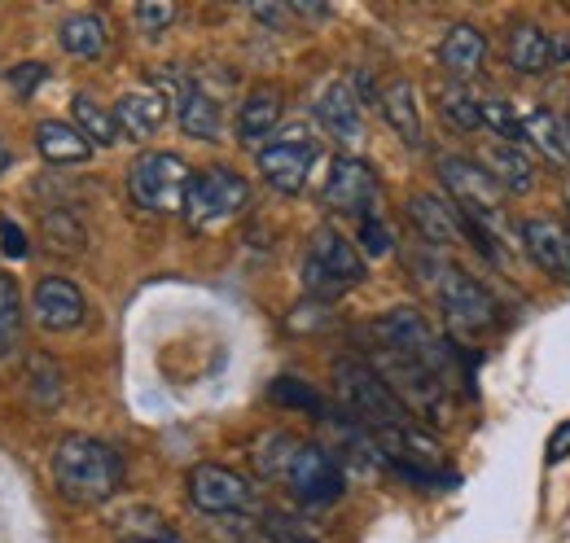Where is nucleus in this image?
I'll return each instance as SVG.
<instances>
[{"label": "nucleus", "mask_w": 570, "mask_h": 543, "mask_svg": "<svg viewBox=\"0 0 570 543\" xmlns=\"http://www.w3.org/2000/svg\"><path fill=\"white\" fill-rule=\"evenodd\" d=\"M53 477L75 504H106L124 486V456L88 434H71L53 452Z\"/></svg>", "instance_id": "f257e3e1"}, {"label": "nucleus", "mask_w": 570, "mask_h": 543, "mask_svg": "<svg viewBox=\"0 0 570 543\" xmlns=\"http://www.w3.org/2000/svg\"><path fill=\"white\" fill-rule=\"evenodd\" d=\"M334 391H338V404L347 407L368 434L413 425V412L395 399V391L377 377V368H368L360 359H338L334 364Z\"/></svg>", "instance_id": "f03ea898"}, {"label": "nucleus", "mask_w": 570, "mask_h": 543, "mask_svg": "<svg viewBox=\"0 0 570 543\" xmlns=\"http://www.w3.org/2000/svg\"><path fill=\"white\" fill-rule=\"evenodd\" d=\"M364 280V255L352 246L338 228H316L312 246H307V264H303V285L312 298H338L352 285Z\"/></svg>", "instance_id": "7ed1b4c3"}, {"label": "nucleus", "mask_w": 570, "mask_h": 543, "mask_svg": "<svg viewBox=\"0 0 570 543\" xmlns=\"http://www.w3.org/2000/svg\"><path fill=\"white\" fill-rule=\"evenodd\" d=\"M189 162L180 154H163V149H149L141 154L132 167H128V194L141 210L154 215H180L185 210V194H189Z\"/></svg>", "instance_id": "20e7f679"}, {"label": "nucleus", "mask_w": 570, "mask_h": 543, "mask_svg": "<svg viewBox=\"0 0 570 543\" xmlns=\"http://www.w3.org/2000/svg\"><path fill=\"white\" fill-rule=\"evenodd\" d=\"M377 377L395 391V399L409 407V412H422L426 421H443V412H448V386H443V377L430 364L377 346Z\"/></svg>", "instance_id": "39448f33"}, {"label": "nucleus", "mask_w": 570, "mask_h": 543, "mask_svg": "<svg viewBox=\"0 0 570 543\" xmlns=\"http://www.w3.org/2000/svg\"><path fill=\"white\" fill-rule=\"evenodd\" d=\"M434 294H439V307L443 316L465 329V334H483L488 325H497V298L488 294V285H479L474 276L448 259L434 264Z\"/></svg>", "instance_id": "423d86ee"}, {"label": "nucleus", "mask_w": 570, "mask_h": 543, "mask_svg": "<svg viewBox=\"0 0 570 543\" xmlns=\"http://www.w3.org/2000/svg\"><path fill=\"white\" fill-rule=\"evenodd\" d=\"M246 203H250V185L233 167H207V171H194L180 215L194 228H212V224L233 219Z\"/></svg>", "instance_id": "0eeeda50"}, {"label": "nucleus", "mask_w": 570, "mask_h": 543, "mask_svg": "<svg viewBox=\"0 0 570 543\" xmlns=\"http://www.w3.org/2000/svg\"><path fill=\"white\" fill-rule=\"evenodd\" d=\"M316 158H321V145L307 132L294 128V132L273 136V140L259 149V176H264L277 194H298V189L307 185Z\"/></svg>", "instance_id": "6e6552de"}, {"label": "nucleus", "mask_w": 570, "mask_h": 543, "mask_svg": "<svg viewBox=\"0 0 570 543\" xmlns=\"http://www.w3.org/2000/svg\"><path fill=\"white\" fill-rule=\"evenodd\" d=\"M189 500H194V509L207 513V517H242V513H250L255 491H250V482L237 474V470L198 465V470L189 474Z\"/></svg>", "instance_id": "1a4fd4ad"}, {"label": "nucleus", "mask_w": 570, "mask_h": 543, "mask_svg": "<svg viewBox=\"0 0 570 543\" xmlns=\"http://www.w3.org/2000/svg\"><path fill=\"white\" fill-rule=\"evenodd\" d=\"M289 491L303 500V504H334V500H343V486H347V477H343V465L325 452V447H298L294 452V461H289Z\"/></svg>", "instance_id": "9d476101"}, {"label": "nucleus", "mask_w": 570, "mask_h": 543, "mask_svg": "<svg viewBox=\"0 0 570 543\" xmlns=\"http://www.w3.org/2000/svg\"><path fill=\"white\" fill-rule=\"evenodd\" d=\"M518 233H522V250L531 255V264L544 272V276L570 285V228L567 224L553 219V215H531V219H522Z\"/></svg>", "instance_id": "9b49d317"}, {"label": "nucleus", "mask_w": 570, "mask_h": 543, "mask_svg": "<svg viewBox=\"0 0 570 543\" xmlns=\"http://www.w3.org/2000/svg\"><path fill=\"white\" fill-rule=\"evenodd\" d=\"M163 79V88L176 97V124H180V132L194 136V140H215L219 136V106H215V97L203 88V83H194V79H180L176 70H158Z\"/></svg>", "instance_id": "f8f14e48"}, {"label": "nucleus", "mask_w": 570, "mask_h": 543, "mask_svg": "<svg viewBox=\"0 0 570 543\" xmlns=\"http://www.w3.org/2000/svg\"><path fill=\"white\" fill-rule=\"evenodd\" d=\"M325 203L338 215H360L368 219L373 203H377V180L360 158H334L330 180H325Z\"/></svg>", "instance_id": "ddd939ff"}, {"label": "nucleus", "mask_w": 570, "mask_h": 543, "mask_svg": "<svg viewBox=\"0 0 570 543\" xmlns=\"http://www.w3.org/2000/svg\"><path fill=\"white\" fill-rule=\"evenodd\" d=\"M439 176H443L448 194L456 198V206H461L465 215H492V210H500V189H497V180L483 171V162L443 158V162H439Z\"/></svg>", "instance_id": "4468645a"}, {"label": "nucleus", "mask_w": 570, "mask_h": 543, "mask_svg": "<svg viewBox=\"0 0 570 543\" xmlns=\"http://www.w3.org/2000/svg\"><path fill=\"white\" fill-rule=\"evenodd\" d=\"M31 312L45 329H75L83 320V294L75 289L67 276H45L31 294Z\"/></svg>", "instance_id": "2eb2a0df"}, {"label": "nucleus", "mask_w": 570, "mask_h": 543, "mask_svg": "<svg viewBox=\"0 0 570 543\" xmlns=\"http://www.w3.org/2000/svg\"><path fill=\"white\" fill-rule=\"evenodd\" d=\"M439 62L448 67V75L456 83H470L483 62H488V36L474 27V22H452L443 31V45H439Z\"/></svg>", "instance_id": "dca6fc26"}, {"label": "nucleus", "mask_w": 570, "mask_h": 543, "mask_svg": "<svg viewBox=\"0 0 570 543\" xmlns=\"http://www.w3.org/2000/svg\"><path fill=\"white\" fill-rule=\"evenodd\" d=\"M409 219L426 237L430 246H456L465 237V215L456 203H443L434 194H413L409 198Z\"/></svg>", "instance_id": "f3484780"}, {"label": "nucleus", "mask_w": 570, "mask_h": 543, "mask_svg": "<svg viewBox=\"0 0 570 543\" xmlns=\"http://www.w3.org/2000/svg\"><path fill=\"white\" fill-rule=\"evenodd\" d=\"M316 119L325 124V132L343 145H360L364 136V110H360V97L352 92V83L334 79L321 97H316Z\"/></svg>", "instance_id": "a211bd4d"}, {"label": "nucleus", "mask_w": 570, "mask_h": 543, "mask_svg": "<svg viewBox=\"0 0 570 543\" xmlns=\"http://www.w3.org/2000/svg\"><path fill=\"white\" fill-rule=\"evenodd\" d=\"M483 171L497 180L500 194H531V189H535V167H531V158H527L518 145L497 140V136L483 145Z\"/></svg>", "instance_id": "6ab92c4d"}, {"label": "nucleus", "mask_w": 570, "mask_h": 543, "mask_svg": "<svg viewBox=\"0 0 570 543\" xmlns=\"http://www.w3.org/2000/svg\"><path fill=\"white\" fill-rule=\"evenodd\" d=\"M110 115H115V124H119L124 136L149 140V136L163 128V119H167V97L154 92V88H137V92H124Z\"/></svg>", "instance_id": "aec40b11"}, {"label": "nucleus", "mask_w": 570, "mask_h": 543, "mask_svg": "<svg viewBox=\"0 0 570 543\" xmlns=\"http://www.w3.org/2000/svg\"><path fill=\"white\" fill-rule=\"evenodd\" d=\"M277 124H282V92L277 88H255L237 110V136L250 149H264V140L273 136Z\"/></svg>", "instance_id": "412c9836"}, {"label": "nucleus", "mask_w": 570, "mask_h": 543, "mask_svg": "<svg viewBox=\"0 0 570 543\" xmlns=\"http://www.w3.org/2000/svg\"><path fill=\"white\" fill-rule=\"evenodd\" d=\"M522 140H531L549 162L558 167H570V124L558 115V110H531L522 115Z\"/></svg>", "instance_id": "4be33fe9"}, {"label": "nucleus", "mask_w": 570, "mask_h": 543, "mask_svg": "<svg viewBox=\"0 0 570 543\" xmlns=\"http://www.w3.org/2000/svg\"><path fill=\"white\" fill-rule=\"evenodd\" d=\"M58 40H62V49H67L71 58L92 62V58H101V53L110 49V27H106L101 13H71V18H62Z\"/></svg>", "instance_id": "5701e85b"}, {"label": "nucleus", "mask_w": 570, "mask_h": 543, "mask_svg": "<svg viewBox=\"0 0 570 543\" xmlns=\"http://www.w3.org/2000/svg\"><path fill=\"white\" fill-rule=\"evenodd\" d=\"M382 110H386V124L400 132L404 145H422V115H417V88L409 79H395L386 92H382Z\"/></svg>", "instance_id": "b1692460"}, {"label": "nucleus", "mask_w": 570, "mask_h": 543, "mask_svg": "<svg viewBox=\"0 0 570 543\" xmlns=\"http://www.w3.org/2000/svg\"><path fill=\"white\" fill-rule=\"evenodd\" d=\"M549 62H553L549 58V31L535 22H518L509 31V67L518 75H540V70H549Z\"/></svg>", "instance_id": "393cba45"}, {"label": "nucleus", "mask_w": 570, "mask_h": 543, "mask_svg": "<svg viewBox=\"0 0 570 543\" xmlns=\"http://www.w3.org/2000/svg\"><path fill=\"white\" fill-rule=\"evenodd\" d=\"M36 145H40V154L49 162H83L92 154V140L79 132V128H71V124H58V119H49V124L36 128Z\"/></svg>", "instance_id": "a878e982"}, {"label": "nucleus", "mask_w": 570, "mask_h": 543, "mask_svg": "<svg viewBox=\"0 0 570 543\" xmlns=\"http://www.w3.org/2000/svg\"><path fill=\"white\" fill-rule=\"evenodd\" d=\"M18 342H22V294L9 276H0V373L18 359Z\"/></svg>", "instance_id": "bb28decb"}, {"label": "nucleus", "mask_w": 570, "mask_h": 543, "mask_svg": "<svg viewBox=\"0 0 570 543\" xmlns=\"http://www.w3.org/2000/svg\"><path fill=\"white\" fill-rule=\"evenodd\" d=\"M27 391H31L36 407H58V404H62L67 377H62L58 359H49L45 351H31V359H27Z\"/></svg>", "instance_id": "cd10ccee"}, {"label": "nucleus", "mask_w": 570, "mask_h": 543, "mask_svg": "<svg viewBox=\"0 0 570 543\" xmlns=\"http://www.w3.org/2000/svg\"><path fill=\"white\" fill-rule=\"evenodd\" d=\"M439 106H443V119L456 128V132H479L483 128V110H479V97L465 88V83H452L439 92Z\"/></svg>", "instance_id": "c85d7f7f"}, {"label": "nucleus", "mask_w": 570, "mask_h": 543, "mask_svg": "<svg viewBox=\"0 0 570 543\" xmlns=\"http://www.w3.org/2000/svg\"><path fill=\"white\" fill-rule=\"evenodd\" d=\"M45 237H49V246H53L58 255H79V250L88 246L83 224L75 219V210H62V206L45 210Z\"/></svg>", "instance_id": "c756f323"}, {"label": "nucleus", "mask_w": 570, "mask_h": 543, "mask_svg": "<svg viewBox=\"0 0 570 543\" xmlns=\"http://www.w3.org/2000/svg\"><path fill=\"white\" fill-rule=\"evenodd\" d=\"M75 124H79V132L88 136L92 145H115V136H119L115 115H110L106 106H97L88 92H79V97H75Z\"/></svg>", "instance_id": "7c9ffc66"}, {"label": "nucleus", "mask_w": 570, "mask_h": 543, "mask_svg": "<svg viewBox=\"0 0 570 543\" xmlns=\"http://www.w3.org/2000/svg\"><path fill=\"white\" fill-rule=\"evenodd\" d=\"M479 110H483V128H492L497 140H509V145L522 140V115H518L504 97H483Z\"/></svg>", "instance_id": "2f4dec72"}, {"label": "nucleus", "mask_w": 570, "mask_h": 543, "mask_svg": "<svg viewBox=\"0 0 570 543\" xmlns=\"http://www.w3.org/2000/svg\"><path fill=\"white\" fill-rule=\"evenodd\" d=\"M273 399L285 407H298V412H312V416L325 412V407H321V395H316L307 382H298V377H277V382H273Z\"/></svg>", "instance_id": "473e14b6"}, {"label": "nucleus", "mask_w": 570, "mask_h": 543, "mask_svg": "<svg viewBox=\"0 0 570 543\" xmlns=\"http://www.w3.org/2000/svg\"><path fill=\"white\" fill-rule=\"evenodd\" d=\"M294 452H298V443H294V438H285V434H268V438L255 447V456H259V470H264V474H289Z\"/></svg>", "instance_id": "72a5a7b5"}, {"label": "nucleus", "mask_w": 570, "mask_h": 543, "mask_svg": "<svg viewBox=\"0 0 570 543\" xmlns=\"http://www.w3.org/2000/svg\"><path fill=\"white\" fill-rule=\"evenodd\" d=\"M176 22V4L171 0H141L137 4V27H141L145 36H158V31H167Z\"/></svg>", "instance_id": "f704fd0d"}, {"label": "nucleus", "mask_w": 570, "mask_h": 543, "mask_svg": "<svg viewBox=\"0 0 570 543\" xmlns=\"http://www.w3.org/2000/svg\"><path fill=\"white\" fill-rule=\"evenodd\" d=\"M360 255H368V259L391 255V233H386V224H382L377 215L360 219Z\"/></svg>", "instance_id": "c9c22d12"}, {"label": "nucleus", "mask_w": 570, "mask_h": 543, "mask_svg": "<svg viewBox=\"0 0 570 543\" xmlns=\"http://www.w3.org/2000/svg\"><path fill=\"white\" fill-rule=\"evenodd\" d=\"M45 75H49V70L40 67V62H22V67L9 70V88H13L18 97H31V92L45 83Z\"/></svg>", "instance_id": "e433bc0d"}, {"label": "nucleus", "mask_w": 570, "mask_h": 543, "mask_svg": "<svg viewBox=\"0 0 570 543\" xmlns=\"http://www.w3.org/2000/svg\"><path fill=\"white\" fill-rule=\"evenodd\" d=\"M0 255H9V259H27V233H22L9 215H0Z\"/></svg>", "instance_id": "4c0bfd02"}, {"label": "nucleus", "mask_w": 570, "mask_h": 543, "mask_svg": "<svg viewBox=\"0 0 570 543\" xmlns=\"http://www.w3.org/2000/svg\"><path fill=\"white\" fill-rule=\"evenodd\" d=\"M567 456H570V421H562V425L553 430L549 447H544V461H549V465H562Z\"/></svg>", "instance_id": "58836bf2"}, {"label": "nucleus", "mask_w": 570, "mask_h": 543, "mask_svg": "<svg viewBox=\"0 0 570 543\" xmlns=\"http://www.w3.org/2000/svg\"><path fill=\"white\" fill-rule=\"evenodd\" d=\"M124 543H180V535L171 531V535H158V540H124Z\"/></svg>", "instance_id": "ea45409f"}, {"label": "nucleus", "mask_w": 570, "mask_h": 543, "mask_svg": "<svg viewBox=\"0 0 570 543\" xmlns=\"http://www.w3.org/2000/svg\"><path fill=\"white\" fill-rule=\"evenodd\" d=\"M9 167V149H4V140H0V171Z\"/></svg>", "instance_id": "a19ab883"}]
</instances>
